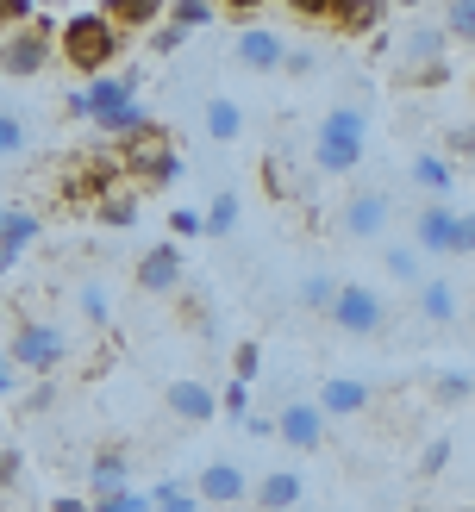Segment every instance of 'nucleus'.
Returning a JSON list of instances; mask_svg holds the SVG:
<instances>
[{"label": "nucleus", "mask_w": 475, "mask_h": 512, "mask_svg": "<svg viewBox=\"0 0 475 512\" xmlns=\"http://www.w3.org/2000/svg\"><path fill=\"white\" fill-rule=\"evenodd\" d=\"M363 132H369V119H363V107H332L319 125H313V163H319V175H350L363 163Z\"/></svg>", "instance_id": "1"}, {"label": "nucleus", "mask_w": 475, "mask_h": 512, "mask_svg": "<svg viewBox=\"0 0 475 512\" xmlns=\"http://www.w3.org/2000/svg\"><path fill=\"white\" fill-rule=\"evenodd\" d=\"M57 44H63V63L82 69V75H107V63L119 57V32L107 25V13H75V19H63Z\"/></svg>", "instance_id": "2"}, {"label": "nucleus", "mask_w": 475, "mask_h": 512, "mask_svg": "<svg viewBox=\"0 0 475 512\" xmlns=\"http://www.w3.org/2000/svg\"><path fill=\"white\" fill-rule=\"evenodd\" d=\"M69 356L63 344V331L50 325V319H19L13 325V338H7V363L25 369V375H57V363Z\"/></svg>", "instance_id": "3"}, {"label": "nucleus", "mask_w": 475, "mask_h": 512, "mask_svg": "<svg viewBox=\"0 0 475 512\" xmlns=\"http://www.w3.org/2000/svg\"><path fill=\"white\" fill-rule=\"evenodd\" d=\"M332 319L344 338H375V331L388 325V300L369 288V281H338V300H332Z\"/></svg>", "instance_id": "4"}, {"label": "nucleus", "mask_w": 475, "mask_h": 512, "mask_svg": "<svg viewBox=\"0 0 475 512\" xmlns=\"http://www.w3.org/2000/svg\"><path fill=\"white\" fill-rule=\"evenodd\" d=\"M450 38H444V25H407L394 44V69H400V82H413V75H432V69H450Z\"/></svg>", "instance_id": "5"}, {"label": "nucleus", "mask_w": 475, "mask_h": 512, "mask_svg": "<svg viewBox=\"0 0 475 512\" xmlns=\"http://www.w3.org/2000/svg\"><path fill=\"white\" fill-rule=\"evenodd\" d=\"M388 219H394L388 188H350V194H344V207H338V232H344V238H357V244H375V238L388 232Z\"/></svg>", "instance_id": "6"}, {"label": "nucleus", "mask_w": 475, "mask_h": 512, "mask_svg": "<svg viewBox=\"0 0 475 512\" xmlns=\"http://www.w3.org/2000/svg\"><path fill=\"white\" fill-rule=\"evenodd\" d=\"M50 63V19L38 13L25 32H7L0 38V75H38Z\"/></svg>", "instance_id": "7"}, {"label": "nucleus", "mask_w": 475, "mask_h": 512, "mask_svg": "<svg viewBox=\"0 0 475 512\" xmlns=\"http://www.w3.org/2000/svg\"><path fill=\"white\" fill-rule=\"evenodd\" d=\"M163 413L175 425H207L219 413V394L207 388V381H194V375H169L163 381Z\"/></svg>", "instance_id": "8"}, {"label": "nucleus", "mask_w": 475, "mask_h": 512, "mask_svg": "<svg viewBox=\"0 0 475 512\" xmlns=\"http://www.w3.org/2000/svg\"><path fill=\"white\" fill-rule=\"evenodd\" d=\"M232 57H238L250 75H282L288 44H282V32H275V25H244V32L232 38Z\"/></svg>", "instance_id": "9"}, {"label": "nucleus", "mask_w": 475, "mask_h": 512, "mask_svg": "<svg viewBox=\"0 0 475 512\" xmlns=\"http://www.w3.org/2000/svg\"><path fill=\"white\" fill-rule=\"evenodd\" d=\"M457 232H463V213H450V200H432L413 219V250L419 256H457Z\"/></svg>", "instance_id": "10"}, {"label": "nucleus", "mask_w": 475, "mask_h": 512, "mask_svg": "<svg viewBox=\"0 0 475 512\" xmlns=\"http://www.w3.org/2000/svg\"><path fill=\"white\" fill-rule=\"evenodd\" d=\"M313 406L325 413V425H332V419H357V413H369V406H375V388H369V381H357V375H325L319 394H313Z\"/></svg>", "instance_id": "11"}, {"label": "nucleus", "mask_w": 475, "mask_h": 512, "mask_svg": "<svg viewBox=\"0 0 475 512\" xmlns=\"http://www.w3.org/2000/svg\"><path fill=\"white\" fill-rule=\"evenodd\" d=\"M275 438H282L288 450L307 456V450H319V444H325V413H319L313 400H288L282 413H275Z\"/></svg>", "instance_id": "12"}, {"label": "nucleus", "mask_w": 475, "mask_h": 512, "mask_svg": "<svg viewBox=\"0 0 475 512\" xmlns=\"http://www.w3.org/2000/svg\"><path fill=\"white\" fill-rule=\"evenodd\" d=\"M194 500L200 506H238V500H250V475L219 456V463H207V469L194 475Z\"/></svg>", "instance_id": "13"}, {"label": "nucleus", "mask_w": 475, "mask_h": 512, "mask_svg": "<svg viewBox=\"0 0 475 512\" xmlns=\"http://www.w3.org/2000/svg\"><path fill=\"white\" fill-rule=\"evenodd\" d=\"M119 163H132V175H144L150 188L182 182V157H175L169 144H157V138H138V144H132V157H119Z\"/></svg>", "instance_id": "14"}, {"label": "nucleus", "mask_w": 475, "mask_h": 512, "mask_svg": "<svg viewBox=\"0 0 475 512\" xmlns=\"http://www.w3.org/2000/svg\"><path fill=\"white\" fill-rule=\"evenodd\" d=\"M457 281H450V275H425L419 281V288H413V313L425 319V325H450V319H457Z\"/></svg>", "instance_id": "15"}, {"label": "nucleus", "mask_w": 475, "mask_h": 512, "mask_svg": "<svg viewBox=\"0 0 475 512\" xmlns=\"http://www.w3.org/2000/svg\"><path fill=\"white\" fill-rule=\"evenodd\" d=\"M175 281H182V250H175V244H150L138 256V288L144 294H175Z\"/></svg>", "instance_id": "16"}, {"label": "nucleus", "mask_w": 475, "mask_h": 512, "mask_svg": "<svg viewBox=\"0 0 475 512\" xmlns=\"http://www.w3.org/2000/svg\"><path fill=\"white\" fill-rule=\"evenodd\" d=\"M250 500H257V512H294L300 500H307V481H300L294 469H263V481L250 488Z\"/></svg>", "instance_id": "17"}, {"label": "nucleus", "mask_w": 475, "mask_h": 512, "mask_svg": "<svg viewBox=\"0 0 475 512\" xmlns=\"http://www.w3.org/2000/svg\"><path fill=\"white\" fill-rule=\"evenodd\" d=\"M132 488V463H125V450H94L88 456V500H107V494H125Z\"/></svg>", "instance_id": "18"}, {"label": "nucleus", "mask_w": 475, "mask_h": 512, "mask_svg": "<svg viewBox=\"0 0 475 512\" xmlns=\"http://www.w3.org/2000/svg\"><path fill=\"white\" fill-rule=\"evenodd\" d=\"M125 107H138V82H132V75H94V82H88V119H113Z\"/></svg>", "instance_id": "19"}, {"label": "nucleus", "mask_w": 475, "mask_h": 512, "mask_svg": "<svg viewBox=\"0 0 475 512\" xmlns=\"http://www.w3.org/2000/svg\"><path fill=\"white\" fill-rule=\"evenodd\" d=\"M38 232H44L38 213H0V275H7L19 256L38 244Z\"/></svg>", "instance_id": "20"}, {"label": "nucleus", "mask_w": 475, "mask_h": 512, "mask_svg": "<svg viewBox=\"0 0 475 512\" xmlns=\"http://www.w3.org/2000/svg\"><path fill=\"white\" fill-rule=\"evenodd\" d=\"M375 25H388L382 0H338V7H332V32L338 38H369Z\"/></svg>", "instance_id": "21"}, {"label": "nucleus", "mask_w": 475, "mask_h": 512, "mask_svg": "<svg viewBox=\"0 0 475 512\" xmlns=\"http://www.w3.org/2000/svg\"><path fill=\"white\" fill-rule=\"evenodd\" d=\"M200 125H207V138H219V144H232L238 132H244V107L232 94H213L207 107H200Z\"/></svg>", "instance_id": "22"}, {"label": "nucleus", "mask_w": 475, "mask_h": 512, "mask_svg": "<svg viewBox=\"0 0 475 512\" xmlns=\"http://www.w3.org/2000/svg\"><path fill=\"white\" fill-rule=\"evenodd\" d=\"M413 182L425 188V194H450V182H457V163L444 157V150H425V157H413Z\"/></svg>", "instance_id": "23"}, {"label": "nucleus", "mask_w": 475, "mask_h": 512, "mask_svg": "<svg viewBox=\"0 0 475 512\" xmlns=\"http://www.w3.org/2000/svg\"><path fill=\"white\" fill-rule=\"evenodd\" d=\"M238 213H244V200L232 188H219L213 207H207V219H200V232H207V238H232L238 232Z\"/></svg>", "instance_id": "24"}, {"label": "nucleus", "mask_w": 475, "mask_h": 512, "mask_svg": "<svg viewBox=\"0 0 475 512\" xmlns=\"http://www.w3.org/2000/svg\"><path fill=\"white\" fill-rule=\"evenodd\" d=\"M382 269L400 281V288H419V281H425V256H419L413 244H388V250H382Z\"/></svg>", "instance_id": "25"}, {"label": "nucleus", "mask_w": 475, "mask_h": 512, "mask_svg": "<svg viewBox=\"0 0 475 512\" xmlns=\"http://www.w3.org/2000/svg\"><path fill=\"white\" fill-rule=\"evenodd\" d=\"M294 300H300V313H319L325 319V313H332V300H338V275H300V294Z\"/></svg>", "instance_id": "26"}, {"label": "nucleus", "mask_w": 475, "mask_h": 512, "mask_svg": "<svg viewBox=\"0 0 475 512\" xmlns=\"http://www.w3.org/2000/svg\"><path fill=\"white\" fill-rule=\"evenodd\" d=\"M100 13H107L113 32H125V25H144V19H157V13H169V7H163V0H107Z\"/></svg>", "instance_id": "27"}, {"label": "nucleus", "mask_w": 475, "mask_h": 512, "mask_svg": "<svg viewBox=\"0 0 475 512\" xmlns=\"http://www.w3.org/2000/svg\"><path fill=\"white\" fill-rule=\"evenodd\" d=\"M150 512H200V500H194V488L188 481H157V488H150Z\"/></svg>", "instance_id": "28"}, {"label": "nucleus", "mask_w": 475, "mask_h": 512, "mask_svg": "<svg viewBox=\"0 0 475 512\" xmlns=\"http://www.w3.org/2000/svg\"><path fill=\"white\" fill-rule=\"evenodd\" d=\"M438 25H444L450 44H475V0H450V7L438 13Z\"/></svg>", "instance_id": "29"}, {"label": "nucleus", "mask_w": 475, "mask_h": 512, "mask_svg": "<svg viewBox=\"0 0 475 512\" xmlns=\"http://www.w3.org/2000/svg\"><path fill=\"white\" fill-rule=\"evenodd\" d=\"M475 394V375L469 369H444V375H432V400L438 406H463Z\"/></svg>", "instance_id": "30"}, {"label": "nucleus", "mask_w": 475, "mask_h": 512, "mask_svg": "<svg viewBox=\"0 0 475 512\" xmlns=\"http://www.w3.org/2000/svg\"><path fill=\"white\" fill-rule=\"evenodd\" d=\"M207 19H219L213 0H175V7H169V25H175V32H200Z\"/></svg>", "instance_id": "31"}, {"label": "nucleus", "mask_w": 475, "mask_h": 512, "mask_svg": "<svg viewBox=\"0 0 475 512\" xmlns=\"http://www.w3.org/2000/svg\"><path fill=\"white\" fill-rule=\"evenodd\" d=\"M94 213H100V225H113V232H125V225L138 219V200H132V194H107V200H94Z\"/></svg>", "instance_id": "32"}, {"label": "nucleus", "mask_w": 475, "mask_h": 512, "mask_svg": "<svg viewBox=\"0 0 475 512\" xmlns=\"http://www.w3.org/2000/svg\"><path fill=\"white\" fill-rule=\"evenodd\" d=\"M82 319H88V325H107V319H113V300H107V288H100V281H88V288H82Z\"/></svg>", "instance_id": "33"}, {"label": "nucleus", "mask_w": 475, "mask_h": 512, "mask_svg": "<svg viewBox=\"0 0 475 512\" xmlns=\"http://www.w3.org/2000/svg\"><path fill=\"white\" fill-rule=\"evenodd\" d=\"M232 381H244V388H250V381H257V369H263V350H257V338H244L238 350H232Z\"/></svg>", "instance_id": "34"}, {"label": "nucleus", "mask_w": 475, "mask_h": 512, "mask_svg": "<svg viewBox=\"0 0 475 512\" xmlns=\"http://www.w3.org/2000/svg\"><path fill=\"white\" fill-rule=\"evenodd\" d=\"M88 512H150V494L125 488V494H107V500H88Z\"/></svg>", "instance_id": "35"}, {"label": "nucleus", "mask_w": 475, "mask_h": 512, "mask_svg": "<svg viewBox=\"0 0 475 512\" xmlns=\"http://www.w3.org/2000/svg\"><path fill=\"white\" fill-rule=\"evenodd\" d=\"M19 150H25V119L0 113V157H19Z\"/></svg>", "instance_id": "36"}, {"label": "nucleus", "mask_w": 475, "mask_h": 512, "mask_svg": "<svg viewBox=\"0 0 475 512\" xmlns=\"http://www.w3.org/2000/svg\"><path fill=\"white\" fill-rule=\"evenodd\" d=\"M313 69H319V50H307V44H288V63H282V75H294V82H307Z\"/></svg>", "instance_id": "37"}, {"label": "nucleus", "mask_w": 475, "mask_h": 512, "mask_svg": "<svg viewBox=\"0 0 475 512\" xmlns=\"http://www.w3.org/2000/svg\"><path fill=\"white\" fill-rule=\"evenodd\" d=\"M332 7H338V0H288V13L313 19V25H332Z\"/></svg>", "instance_id": "38"}, {"label": "nucleus", "mask_w": 475, "mask_h": 512, "mask_svg": "<svg viewBox=\"0 0 475 512\" xmlns=\"http://www.w3.org/2000/svg\"><path fill=\"white\" fill-rule=\"evenodd\" d=\"M444 157H450V163H457V157H475V119H469V125H457V132L444 138Z\"/></svg>", "instance_id": "39"}, {"label": "nucleus", "mask_w": 475, "mask_h": 512, "mask_svg": "<svg viewBox=\"0 0 475 512\" xmlns=\"http://www.w3.org/2000/svg\"><path fill=\"white\" fill-rule=\"evenodd\" d=\"M219 413H232V419H244V413H250V388H244V381H232V388L219 394Z\"/></svg>", "instance_id": "40"}, {"label": "nucleus", "mask_w": 475, "mask_h": 512, "mask_svg": "<svg viewBox=\"0 0 475 512\" xmlns=\"http://www.w3.org/2000/svg\"><path fill=\"white\" fill-rule=\"evenodd\" d=\"M169 232H175V238H200V213H194V207H175V213H169Z\"/></svg>", "instance_id": "41"}, {"label": "nucleus", "mask_w": 475, "mask_h": 512, "mask_svg": "<svg viewBox=\"0 0 475 512\" xmlns=\"http://www.w3.org/2000/svg\"><path fill=\"white\" fill-rule=\"evenodd\" d=\"M450 463V438H438V444H425V456H419V475H438Z\"/></svg>", "instance_id": "42"}, {"label": "nucleus", "mask_w": 475, "mask_h": 512, "mask_svg": "<svg viewBox=\"0 0 475 512\" xmlns=\"http://www.w3.org/2000/svg\"><path fill=\"white\" fill-rule=\"evenodd\" d=\"M19 481V450H0V488H13Z\"/></svg>", "instance_id": "43"}, {"label": "nucleus", "mask_w": 475, "mask_h": 512, "mask_svg": "<svg viewBox=\"0 0 475 512\" xmlns=\"http://www.w3.org/2000/svg\"><path fill=\"white\" fill-rule=\"evenodd\" d=\"M457 256H475V213H463V232H457Z\"/></svg>", "instance_id": "44"}, {"label": "nucleus", "mask_w": 475, "mask_h": 512, "mask_svg": "<svg viewBox=\"0 0 475 512\" xmlns=\"http://www.w3.org/2000/svg\"><path fill=\"white\" fill-rule=\"evenodd\" d=\"M0 394H19V375H13V363H7V350H0Z\"/></svg>", "instance_id": "45"}, {"label": "nucleus", "mask_w": 475, "mask_h": 512, "mask_svg": "<svg viewBox=\"0 0 475 512\" xmlns=\"http://www.w3.org/2000/svg\"><path fill=\"white\" fill-rule=\"evenodd\" d=\"M50 512H88V500L82 494H57V500H50Z\"/></svg>", "instance_id": "46"}, {"label": "nucleus", "mask_w": 475, "mask_h": 512, "mask_svg": "<svg viewBox=\"0 0 475 512\" xmlns=\"http://www.w3.org/2000/svg\"><path fill=\"white\" fill-rule=\"evenodd\" d=\"M182 38H188V32H175V25H163V32L150 38V44H157V50H175V44H182Z\"/></svg>", "instance_id": "47"}, {"label": "nucleus", "mask_w": 475, "mask_h": 512, "mask_svg": "<svg viewBox=\"0 0 475 512\" xmlns=\"http://www.w3.org/2000/svg\"><path fill=\"white\" fill-rule=\"evenodd\" d=\"M413 512H438V506H413Z\"/></svg>", "instance_id": "48"}, {"label": "nucleus", "mask_w": 475, "mask_h": 512, "mask_svg": "<svg viewBox=\"0 0 475 512\" xmlns=\"http://www.w3.org/2000/svg\"><path fill=\"white\" fill-rule=\"evenodd\" d=\"M0 213H7V207H0Z\"/></svg>", "instance_id": "49"}]
</instances>
